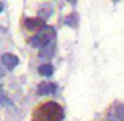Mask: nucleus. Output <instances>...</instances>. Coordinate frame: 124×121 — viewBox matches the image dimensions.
<instances>
[{
  "instance_id": "f257e3e1",
  "label": "nucleus",
  "mask_w": 124,
  "mask_h": 121,
  "mask_svg": "<svg viewBox=\"0 0 124 121\" xmlns=\"http://www.w3.org/2000/svg\"><path fill=\"white\" fill-rule=\"evenodd\" d=\"M63 118V109L57 102H47L39 107L36 121H60Z\"/></svg>"
},
{
  "instance_id": "f03ea898",
  "label": "nucleus",
  "mask_w": 124,
  "mask_h": 121,
  "mask_svg": "<svg viewBox=\"0 0 124 121\" xmlns=\"http://www.w3.org/2000/svg\"><path fill=\"white\" fill-rule=\"evenodd\" d=\"M54 40H55V30L44 25V27H42L35 36L30 38L28 42H30V46H33V47H36V49H42L44 46L54 42Z\"/></svg>"
},
{
  "instance_id": "7ed1b4c3",
  "label": "nucleus",
  "mask_w": 124,
  "mask_h": 121,
  "mask_svg": "<svg viewBox=\"0 0 124 121\" xmlns=\"http://www.w3.org/2000/svg\"><path fill=\"white\" fill-rule=\"evenodd\" d=\"M2 63L5 65V68L6 69H14L16 66L19 65V58L16 57V55H13V54H3L2 55Z\"/></svg>"
},
{
  "instance_id": "20e7f679",
  "label": "nucleus",
  "mask_w": 124,
  "mask_h": 121,
  "mask_svg": "<svg viewBox=\"0 0 124 121\" xmlns=\"http://www.w3.org/2000/svg\"><path fill=\"white\" fill-rule=\"evenodd\" d=\"M57 91V85L55 83H49V82H42L38 85V94L41 96H47V94H54Z\"/></svg>"
},
{
  "instance_id": "39448f33",
  "label": "nucleus",
  "mask_w": 124,
  "mask_h": 121,
  "mask_svg": "<svg viewBox=\"0 0 124 121\" xmlns=\"http://www.w3.org/2000/svg\"><path fill=\"white\" fill-rule=\"evenodd\" d=\"M25 27H27L28 30L38 32V30H41V28L44 27V21L36 19V17H28V19H25Z\"/></svg>"
},
{
  "instance_id": "423d86ee",
  "label": "nucleus",
  "mask_w": 124,
  "mask_h": 121,
  "mask_svg": "<svg viewBox=\"0 0 124 121\" xmlns=\"http://www.w3.org/2000/svg\"><path fill=\"white\" fill-rule=\"evenodd\" d=\"M54 54H55V46H54V42H50V44L44 46V47L41 49L39 57H41V58H50Z\"/></svg>"
},
{
  "instance_id": "0eeeda50",
  "label": "nucleus",
  "mask_w": 124,
  "mask_h": 121,
  "mask_svg": "<svg viewBox=\"0 0 124 121\" xmlns=\"http://www.w3.org/2000/svg\"><path fill=\"white\" fill-rule=\"evenodd\" d=\"M38 73H39L42 77H49V76L54 74V66L49 65V63H44V65H41V66L38 68Z\"/></svg>"
},
{
  "instance_id": "6e6552de",
  "label": "nucleus",
  "mask_w": 124,
  "mask_h": 121,
  "mask_svg": "<svg viewBox=\"0 0 124 121\" xmlns=\"http://www.w3.org/2000/svg\"><path fill=\"white\" fill-rule=\"evenodd\" d=\"M0 104H2V105H5V107H13V101L6 96V93L3 91L2 87H0Z\"/></svg>"
},
{
  "instance_id": "1a4fd4ad",
  "label": "nucleus",
  "mask_w": 124,
  "mask_h": 121,
  "mask_svg": "<svg viewBox=\"0 0 124 121\" xmlns=\"http://www.w3.org/2000/svg\"><path fill=\"white\" fill-rule=\"evenodd\" d=\"M50 11H52L50 8H42L41 11H39V17H38V19H41V21H42V19L49 17V16H50Z\"/></svg>"
},
{
  "instance_id": "9d476101",
  "label": "nucleus",
  "mask_w": 124,
  "mask_h": 121,
  "mask_svg": "<svg viewBox=\"0 0 124 121\" xmlns=\"http://www.w3.org/2000/svg\"><path fill=\"white\" fill-rule=\"evenodd\" d=\"M66 22L71 25V27H76V24H77V19L74 17V14H72V16H69V17L66 19Z\"/></svg>"
},
{
  "instance_id": "9b49d317",
  "label": "nucleus",
  "mask_w": 124,
  "mask_h": 121,
  "mask_svg": "<svg viewBox=\"0 0 124 121\" xmlns=\"http://www.w3.org/2000/svg\"><path fill=\"white\" fill-rule=\"evenodd\" d=\"M2 11H3V3L0 2V13H2Z\"/></svg>"
},
{
  "instance_id": "f8f14e48",
  "label": "nucleus",
  "mask_w": 124,
  "mask_h": 121,
  "mask_svg": "<svg viewBox=\"0 0 124 121\" xmlns=\"http://www.w3.org/2000/svg\"><path fill=\"white\" fill-rule=\"evenodd\" d=\"M68 2H69V3H76L77 0H68Z\"/></svg>"
}]
</instances>
